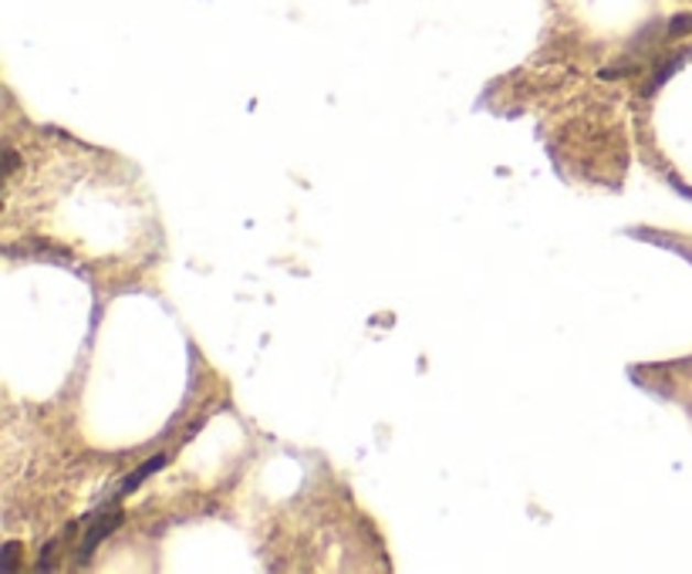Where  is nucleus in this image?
Masks as SVG:
<instances>
[{
	"instance_id": "nucleus-1",
	"label": "nucleus",
	"mask_w": 692,
	"mask_h": 574,
	"mask_svg": "<svg viewBox=\"0 0 692 574\" xmlns=\"http://www.w3.org/2000/svg\"><path fill=\"white\" fill-rule=\"evenodd\" d=\"M119 520H122V513L119 510H112V513H101L95 524H91V531L85 534V548H82V554H91L95 548H98V541H105L109 538L116 528H119Z\"/></svg>"
},
{
	"instance_id": "nucleus-2",
	"label": "nucleus",
	"mask_w": 692,
	"mask_h": 574,
	"mask_svg": "<svg viewBox=\"0 0 692 574\" xmlns=\"http://www.w3.org/2000/svg\"><path fill=\"white\" fill-rule=\"evenodd\" d=\"M163 466H166V456H152V459H149V463H145L142 469H136V474H132V477H129V480L122 484V494L136 490V487H139V484H142V480H145L149 474H152V469H163Z\"/></svg>"
},
{
	"instance_id": "nucleus-3",
	"label": "nucleus",
	"mask_w": 692,
	"mask_h": 574,
	"mask_svg": "<svg viewBox=\"0 0 692 574\" xmlns=\"http://www.w3.org/2000/svg\"><path fill=\"white\" fill-rule=\"evenodd\" d=\"M669 31H672V34H685V31H692V14H682V18H675Z\"/></svg>"
},
{
	"instance_id": "nucleus-4",
	"label": "nucleus",
	"mask_w": 692,
	"mask_h": 574,
	"mask_svg": "<svg viewBox=\"0 0 692 574\" xmlns=\"http://www.w3.org/2000/svg\"><path fill=\"white\" fill-rule=\"evenodd\" d=\"M18 544H4V571H14V564H18Z\"/></svg>"
}]
</instances>
